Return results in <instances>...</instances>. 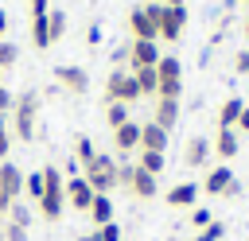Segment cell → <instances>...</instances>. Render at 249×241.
Returning a JSON list of instances; mask_svg holds the SVG:
<instances>
[{
    "mask_svg": "<svg viewBox=\"0 0 249 241\" xmlns=\"http://www.w3.org/2000/svg\"><path fill=\"white\" fill-rule=\"evenodd\" d=\"M93 155H97V152H93L89 136H78V140H74V163H82V167H86V163H89Z\"/></svg>",
    "mask_w": 249,
    "mask_h": 241,
    "instance_id": "27",
    "label": "cell"
},
{
    "mask_svg": "<svg viewBox=\"0 0 249 241\" xmlns=\"http://www.w3.org/2000/svg\"><path fill=\"white\" fill-rule=\"evenodd\" d=\"M4 31H8V16L0 12V39H4Z\"/></svg>",
    "mask_w": 249,
    "mask_h": 241,
    "instance_id": "41",
    "label": "cell"
},
{
    "mask_svg": "<svg viewBox=\"0 0 249 241\" xmlns=\"http://www.w3.org/2000/svg\"><path fill=\"white\" fill-rule=\"evenodd\" d=\"M66 210V179L58 167H43V194H39V214L47 222H58Z\"/></svg>",
    "mask_w": 249,
    "mask_h": 241,
    "instance_id": "1",
    "label": "cell"
},
{
    "mask_svg": "<svg viewBox=\"0 0 249 241\" xmlns=\"http://www.w3.org/2000/svg\"><path fill=\"white\" fill-rule=\"evenodd\" d=\"M245 39H249V19H245Z\"/></svg>",
    "mask_w": 249,
    "mask_h": 241,
    "instance_id": "45",
    "label": "cell"
},
{
    "mask_svg": "<svg viewBox=\"0 0 249 241\" xmlns=\"http://www.w3.org/2000/svg\"><path fill=\"white\" fill-rule=\"evenodd\" d=\"M237 128H241V132H249V105L241 109V117H237Z\"/></svg>",
    "mask_w": 249,
    "mask_h": 241,
    "instance_id": "40",
    "label": "cell"
},
{
    "mask_svg": "<svg viewBox=\"0 0 249 241\" xmlns=\"http://www.w3.org/2000/svg\"><path fill=\"white\" fill-rule=\"evenodd\" d=\"M167 136H171V132H163V128L152 124V120L140 124V152H163V148H167Z\"/></svg>",
    "mask_w": 249,
    "mask_h": 241,
    "instance_id": "15",
    "label": "cell"
},
{
    "mask_svg": "<svg viewBox=\"0 0 249 241\" xmlns=\"http://www.w3.org/2000/svg\"><path fill=\"white\" fill-rule=\"evenodd\" d=\"M233 70H237V74H249V47H245V51L233 58Z\"/></svg>",
    "mask_w": 249,
    "mask_h": 241,
    "instance_id": "35",
    "label": "cell"
},
{
    "mask_svg": "<svg viewBox=\"0 0 249 241\" xmlns=\"http://www.w3.org/2000/svg\"><path fill=\"white\" fill-rule=\"evenodd\" d=\"M113 148L117 152H136L140 148V124L136 120H124L121 128H113Z\"/></svg>",
    "mask_w": 249,
    "mask_h": 241,
    "instance_id": "14",
    "label": "cell"
},
{
    "mask_svg": "<svg viewBox=\"0 0 249 241\" xmlns=\"http://www.w3.org/2000/svg\"><path fill=\"white\" fill-rule=\"evenodd\" d=\"M160 4H167V8H183L187 0H160Z\"/></svg>",
    "mask_w": 249,
    "mask_h": 241,
    "instance_id": "42",
    "label": "cell"
},
{
    "mask_svg": "<svg viewBox=\"0 0 249 241\" xmlns=\"http://www.w3.org/2000/svg\"><path fill=\"white\" fill-rule=\"evenodd\" d=\"M19 190H23V171L16 167V163H0V194L8 198V202H16L19 198Z\"/></svg>",
    "mask_w": 249,
    "mask_h": 241,
    "instance_id": "12",
    "label": "cell"
},
{
    "mask_svg": "<svg viewBox=\"0 0 249 241\" xmlns=\"http://www.w3.org/2000/svg\"><path fill=\"white\" fill-rule=\"evenodd\" d=\"M0 241H4V237H0Z\"/></svg>",
    "mask_w": 249,
    "mask_h": 241,
    "instance_id": "47",
    "label": "cell"
},
{
    "mask_svg": "<svg viewBox=\"0 0 249 241\" xmlns=\"http://www.w3.org/2000/svg\"><path fill=\"white\" fill-rule=\"evenodd\" d=\"M86 39H89V47H97V43H101V27H97V23H93V27H89V31H86Z\"/></svg>",
    "mask_w": 249,
    "mask_h": 241,
    "instance_id": "39",
    "label": "cell"
},
{
    "mask_svg": "<svg viewBox=\"0 0 249 241\" xmlns=\"http://www.w3.org/2000/svg\"><path fill=\"white\" fill-rule=\"evenodd\" d=\"M156 78H160L156 97H175V101H179V89H183V66H179L175 54H160V62H156Z\"/></svg>",
    "mask_w": 249,
    "mask_h": 241,
    "instance_id": "5",
    "label": "cell"
},
{
    "mask_svg": "<svg viewBox=\"0 0 249 241\" xmlns=\"http://www.w3.org/2000/svg\"><path fill=\"white\" fill-rule=\"evenodd\" d=\"M160 8H163V4H140V8L128 12V31H132V39H148V43L160 39Z\"/></svg>",
    "mask_w": 249,
    "mask_h": 241,
    "instance_id": "4",
    "label": "cell"
},
{
    "mask_svg": "<svg viewBox=\"0 0 249 241\" xmlns=\"http://www.w3.org/2000/svg\"><path fill=\"white\" fill-rule=\"evenodd\" d=\"M202 190H206V194H233V190H237V179H233V167H214V171L206 175V183H202Z\"/></svg>",
    "mask_w": 249,
    "mask_h": 241,
    "instance_id": "11",
    "label": "cell"
},
{
    "mask_svg": "<svg viewBox=\"0 0 249 241\" xmlns=\"http://www.w3.org/2000/svg\"><path fill=\"white\" fill-rule=\"evenodd\" d=\"M8 206H12V202H8V198H4V194H0V214H4V210H8Z\"/></svg>",
    "mask_w": 249,
    "mask_h": 241,
    "instance_id": "44",
    "label": "cell"
},
{
    "mask_svg": "<svg viewBox=\"0 0 249 241\" xmlns=\"http://www.w3.org/2000/svg\"><path fill=\"white\" fill-rule=\"evenodd\" d=\"M4 241H27V229H23V225H16V222H8V229H4Z\"/></svg>",
    "mask_w": 249,
    "mask_h": 241,
    "instance_id": "33",
    "label": "cell"
},
{
    "mask_svg": "<svg viewBox=\"0 0 249 241\" xmlns=\"http://www.w3.org/2000/svg\"><path fill=\"white\" fill-rule=\"evenodd\" d=\"M179 120V101L175 97H156V113H152V124H160L163 132H171Z\"/></svg>",
    "mask_w": 249,
    "mask_h": 241,
    "instance_id": "13",
    "label": "cell"
},
{
    "mask_svg": "<svg viewBox=\"0 0 249 241\" xmlns=\"http://www.w3.org/2000/svg\"><path fill=\"white\" fill-rule=\"evenodd\" d=\"M8 152H12V132H8V120H4V113H0V163L8 159Z\"/></svg>",
    "mask_w": 249,
    "mask_h": 241,
    "instance_id": "30",
    "label": "cell"
},
{
    "mask_svg": "<svg viewBox=\"0 0 249 241\" xmlns=\"http://www.w3.org/2000/svg\"><path fill=\"white\" fill-rule=\"evenodd\" d=\"M105 101H121V105L140 101V86H136L132 70H113V74H109V82H105Z\"/></svg>",
    "mask_w": 249,
    "mask_h": 241,
    "instance_id": "6",
    "label": "cell"
},
{
    "mask_svg": "<svg viewBox=\"0 0 249 241\" xmlns=\"http://www.w3.org/2000/svg\"><path fill=\"white\" fill-rule=\"evenodd\" d=\"M124 120H132V117H128V105H121V101H105V124H109V128H121Z\"/></svg>",
    "mask_w": 249,
    "mask_h": 241,
    "instance_id": "24",
    "label": "cell"
},
{
    "mask_svg": "<svg viewBox=\"0 0 249 241\" xmlns=\"http://www.w3.org/2000/svg\"><path fill=\"white\" fill-rule=\"evenodd\" d=\"M89 202H93V187L82 179V175H74V179H66V206H74V210H89Z\"/></svg>",
    "mask_w": 249,
    "mask_h": 241,
    "instance_id": "10",
    "label": "cell"
},
{
    "mask_svg": "<svg viewBox=\"0 0 249 241\" xmlns=\"http://www.w3.org/2000/svg\"><path fill=\"white\" fill-rule=\"evenodd\" d=\"M136 167H140V171H148V175H160V171H163V152H140Z\"/></svg>",
    "mask_w": 249,
    "mask_h": 241,
    "instance_id": "25",
    "label": "cell"
},
{
    "mask_svg": "<svg viewBox=\"0 0 249 241\" xmlns=\"http://www.w3.org/2000/svg\"><path fill=\"white\" fill-rule=\"evenodd\" d=\"M237 148H241V144H237V132H233V128H218L214 152H218L222 159H233V155H237Z\"/></svg>",
    "mask_w": 249,
    "mask_h": 241,
    "instance_id": "21",
    "label": "cell"
},
{
    "mask_svg": "<svg viewBox=\"0 0 249 241\" xmlns=\"http://www.w3.org/2000/svg\"><path fill=\"white\" fill-rule=\"evenodd\" d=\"M183 27H187V8H160V39H167V43H175L179 35H183Z\"/></svg>",
    "mask_w": 249,
    "mask_h": 241,
    "instance_id": "7",
    "label": "cell"
},
{
    "mask_svg": "<svg viewBox=\"0 0 249 241\" xmlns=\"http://www.w3.org/2000/svg\"><path fill=\"white\" fill-rule=\"evenodd\" d=\"M16 140H35V120H39V93L35 89H23L16 101Z\"/></svg>",
    "mask_w": 249,
    "mask_h": 241,
    "instance_id": "3",
    "label": "cell"
},
{
    "mask_svg": "<svg viewBox=\"0 0 249 241\" xmlns=\"http://www.w3.org/2000/svg\"><path fill=\"white\" fill-rule=\"evenodd\" d=\"M23 190L39 202V194H43V171H35V175H23Z\"/></svg>",
    "mask_w": 249,
    "mask_h": 241,
    "instance_id": "28",
    "label": "cell"
},
{
    "mask_svg": "<svg viewBox=\"0 0 249 241\" xmlns=\"http://www.w3.org/2000/svg\"><path fill=\"white\" fill-rule=\"evenodd\" d=\"M54 82L66 89V93H86L89 89V74L82 70V66H54Z\"/></svg>",
    "mask_w": 249,
    "mask_h": 241,
    "instance_id": "8",
    "label": "cell"
},
{
    "mask_svg": "<svg viewBox=\"0 0 249 241\" xmlns=\"http://www.w3.org/2000/svg\"><path fill=\"white\" fill-rule=\"evenodd\" d=\"M16 58H19V51H16V43H4V39H0V70H8V66H16Z\"/></svg>",
    "mask_w": 249,
    "mask_h": 241,
    "instance_id": "29",
    "label": "cell"
},
{
    "mask_svg": "<svg viewBox=\"0 0 249 241\" xmlns=\"http://www.w3.org/2000/svg\"><path fill=\"white\" fill-rule=\"evenodd\" d=\"M12 222H16V225H23V229H27V222H31V214H27V210H23V206H16V210H12Z\"/></svg>",
    "mask_w": 249,
    "mask_h": 241,
    "instance_id": "36",
    "label": "cell"
},
{
    "mask_svg": "<svg viewBox=\"0 0 249 241\" xmlns=\"http://www.w3.org/2000/svg\"><path fill=\"white\" fill-rule=\"evenodd\" d=\"M31 43H35L39 51H47V47H51V35H47V16L31 19Z\"/></svg>",
    "mask_w": 249,
    "mask_h": 241,
    "instance_id": "26",
    "label": "cell"
},
{
    "mask_svg": "<svg viewBox=\"0 0 249 241\" xmlns=\"http://www.w3.org/2000/svg\"><path fill=\"white\" fill-rule=\"evenodd\" d=\"M128 190L136 194V198H156L160 194V183H156V175H148V171H132V183H128Z\"/></svg>",
    "mask_w": 249,
    "mask_h": 241,
    "instance_id": "17",
    "label": "cell"
},
{
    "mask_svg": "<svg viewBox=\"0 0 249 241\" xmlns=\"http://www.w3.org/2000/svg\"><path fill=\"white\" fill-rule=\"evenodd\" d=\"M86 214H89L93 225H109V222H113V198H109V194H93V202H89Z\"/></svg>",
    "mask_w": 249,
    "mask_h": 241,
    "instance_id": "19",
    "label": "cell"
},
{
    "mask_svg": "<svg viewBox=\"0 0 249 241\" xmlns=\"http://www.w3.org/2000/svg\"><path fill=\"white\" fill-rule=\"evenodd\" d=\"M82 179L93 187V194H109V190L117 187V159H113L109 152H97V155L86 163Z\"/></svg>",
    "mask_w": 249,
    "mask_h": 241,
    "instance_id": "2",
    "label": "cell"
},
{
    "mask_svg": "<svg viewBox=\"0 0 249 241\" xmlns=\"http://www.w3.org/2000/svg\"><path fill=\"white\" fill-rule=\"evenodd\" d=\"M191 222H195L198 229H206V225L214 222V214H210V210H195V214H191Z\"/></svg>",
    "mask_w": 249,
    "mask_h": 241,
    "instance_id": "34",
    "label": "cell"
},
{
    "mask_svg": "<svg viewBox=\"0 0 249 241\" xmlns=\"http://www.w3.org/2000/svg\"><path fill=\"white\" fill-rule=\"evenodd\" d=\"M93 233H97V241H121V229H117V222H109V225H97Z\"/></svg>",
    "mask_w": 249,
    "mask_h": 241,
    "instance_id": "31",
    "label": "cell"
},
{
    "mask_svg": "<svg viewBox=\"0 0 249 241\" xmlns=\"http://www.w3.org/2000/svg\"><path fill=\"white\" fill-rule=\"evenodd\" d=\"M160 62V47L148 43V39H132L128 43V66L140 70V66H156Z\"/></svg>",
    "mask_w": 249,
    "mask_h": 241,
    "instance_id": "9",
    "label": "cell"
},
{
    "mask_svg": "<svg viewBox=\"0 0 249 241\" xmlns=\"http://www.w3.org/2000/svg\"><path fill=\"white\" fill-rule=\"evenodd\" d=\"M47 35H51V43H58L66 35V12H58V8L47 12Z\"/></svg>",
    "mask_w": 249,
    "mask_h": 241,
    "instance_id": "23",
    "label": "cell"
},
{
    "mask_svg": "<svg viewBox=\"0 0 249 241\" xmlns=\"http://www.w3.org/2000/svg\"><path fill=\"white\" fill-rule=\"evenodd\" d=\"M206 155H210V140L191 136V140H187V148H183V163H187V167H202V163H206Z\"/></svg>",
    "mask_w": 249,
    "mask_h": 241,
    "instance_id": "16",
    "label": "cell"
},
{
    "mask_svg": "<svg viewBox=\"0 0 249 241\" xmlns=\"http://www.w3.org/2000/svg\"><path fill=\"white\" fill-rule=\"evenodd\" d=\"M241 109H245V101H241V97L222 101V109H218V128H233V124H237V117H241Z\"/></svg>",
    "mask_w": 249,
    "mask_h": 241,
    "instance_id": "20",
    "label": "cell"
},
{
    "mask_svg": "<svg viewBox=\"0 0 249 241\" xmlns=\"http://www.w3.org/2000/svg\"><path fill=\"white\" fill-rule=\"evenodd\" d=\"M12 101H16V97H12V89H4V86H0V113H8V109H12Z\"/></svg>",
    "mask_w": 249,
    "mask_h": 241,
    "instance_id": "38",
    "label": "cell"
},
{
    "mask_svg": "<svg viewBox=\"0 0 249 241\" xmlns=\"http://www.w3.org/2000/svg\"><path fill=\"white\" fill-rule=\"evenodd\" d=\"M132 78H136V86H140V97H152V93L160 89L156 66H140V70H132Z\"/></svg>",
    "mask_w": 249,
    "mask_h": 241,
    "instance_id": "22",
    "label": "cell"
},
{
    "mask_svg": "<svg viewBox=\"0 0 249 241\" xmlns=\"http://www.w3.org/2000/svg\"><path fill=\"white\" fill-rule=\"evenodd\" d=\"M245 4H249V0H245Z\"/></svg>",
    "mask_w": 249,
    "mask_h": 241,
    "instance_id": "46",
    "label": "cell"
},
{
    "mask_svg": "<svg viewBox=\"0 0 249 241\" xmlns=\"http://www.w3.org/2000/svg\"><path fill=\"white\" fill-rule=\"evenodd\" d=\"M195 198H198V183H175L167 190V206H179V210L195 206Z\"/></svg>",
    "mask_w": 249,
    "mask_h": 241,
    "instance_id": "18",
    "label": "cell"
},
{
    "mask_svg": "<svg viewBox=\"0 0 249 241\" xmlns=\"http://www.w3.org/2000/svg\"><path fill=\"white\" fill-rule=\"evenodd\" d=\"M51 8H47V0H31V19H39V16H47Z\"/></svg>",
    "mask_w": 249,
    "mask_h": 241,
    "instance_id": "37",
    "label": "cell"
},
{
    "mask_svg": "<svg viewBox=\"0 0 249 241\" xmlns=\"http://www.w3.org/2000/svg\"><path fill=\"white\" fill-rule=\"evenodd\" d=\"M74 241H97V233H82V237H74Z\"/></svg>",
    "mask_w": 249,
    "mask_h": 241,
    "instance_id": "43",
    "label": "cell"
},
{
    "mask_svg": "<svg viewBox=\"0 0 249 241\" xmlns=\"http://www.w3.org/2000/svg\"><path fill=\"white\" fill-rule=\"evenodd\" d=\"M0 74H4V70H0Z\"/></svg>",
    "mask_w": 249,
    "mask_h": 241,
    "instance_id": "48",
    "label": "cell"
},
{
    "mask_svg": "<svg viewBox=\"0 0 249 241\" xmlns=\"http://www.w3.org/2000/svg\"><path fill=\"white\" fill-rule=\"evenodd\" d=\"M222 233H226V225H222V222H210V225L198 233V241H222Z\"/></svg>",
    "mask_w": 249,
    "mask_h": 241,
    "instance_id": "32",
    "label": "cell"
}]
</instances>
